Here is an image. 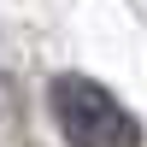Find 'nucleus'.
Here are the masks:
<instances>
[{"instance_id": "nucleus-1", "label": "nucleus", "mask_w": 147, "mask_h": 147, "mask_svg": "<svg viewBox=\"0 0 147 147\" xmlns=\"http://www.w3.org/2000/svg\"><path fill=\"white\" fill-rule=\"evenodd\" d=\"M59 118V136L71 147H141V124L124 112L112 88H100L94 77H53L47 88Z\"/></svg>"}]
</instances>
